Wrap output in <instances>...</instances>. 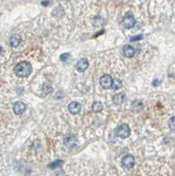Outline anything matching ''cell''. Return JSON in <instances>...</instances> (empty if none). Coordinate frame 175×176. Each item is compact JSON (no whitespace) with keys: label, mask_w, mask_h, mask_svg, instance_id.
<instances>
[{"label":"cell","mask_w":175,"mask_h":176,"mask_svg":"<svg viewBox=\"0 0 175 176\" xmlns=\"http://www.w3.org/2000/svg\"><path fill=\"white\" fill-rule=\"evenodd\" d=\"M32 66L27 62H22L17 64L14 68L15 74L20 77H28L32 72Z\"/></svg>","instance_id":"1"},{"label":"cell","mask_w":175,"mask_h":176,"mask_svg":"<svg viewBox=\"0 0 175 176\" xmlns=\"http://www.w3.org/2000/svg\"><path fill=\"white\" fill-rule=\"evenodd\" d=\"M114 133L117 137L121 138H127L130 137V129L129 125L127 124H122L120 126H118L117 128H115Z\"/></svg>","instance_id":"2"},{"label":"cell","mask_w":175,"mask_h":176,"mask_svg":"<svg viewBox=\"0 0 175 176\" xmlns=\"http://www.w3.org/2000/svg\"><path fill=\"white\" fill-rule=\"evenodd\" d=\"M134 165H135V158H134V156L129 154V155H126L122 159V166L124 169L130 170V169H131L134 167Z\"/></svg>","instance_id":"3"},{"label":"cell","mask_w":175,"mask_h":176,"mask_svg":"<svg viewBox=\"0 0 175 176\" xmlns=\"http://www.w3.org/2000/svg\"><path fill=\"white\" fill-rule=\"evenodd\" d=\"M99 83L100 85L105 88V89H109V88H112V83H113V79L111 76L109 75H103V76L100 77L99 79Z\"/></svg>","instance_id":"4"},{"label":"cell","mask_w":175,"mask_h":176,"mask_svg":"<svg viewBox=\"0 0 175 176\" xmlns=\"http://www.w3.org/2000/svg\"><path fill=\"white\" fill-rule=\"evenodd\" d=\"M136 23L135 18L134 16L131 14H127L123 19V25L126 28H131L134 27V25Z\"/></svg>","instance_id":"5"},{"label":"cell","mask_w":175,"mask_h":176,"mask_svg":"<svg viewBox=\"0 0 175 176\" xmlns=\"http://www.w3.org/2000/svg\"><path fill=\"white\" fill-rule=\"evenodd\" d=\"M88 66H89V63H88V61H87L85 58L79 59L78 61L76 63L77 70H78V71H80V72L84 71L85 70L88 68Z\"/></svg>","instance_id":"6"},{"label":"cell","mask_w":175,"mask_h":176,"mask_svg":"<svg viewBox=\"0 0 175 176\" xmlns=\"http://www.w3.org/2000/svg\"><path fill=\"white\" fill-rule=\"evenodd\" d=\"M68 109L69 112H70V114L77 115V114H78V113L80 112V110H81V105H80L78 102L74 101V102H71V103L69 104Z\"/></svg>","instance_id":"7"},{"label":"cell","mask_w":175,"mask_h":176,"mask_svg":"<svg viewBox=\"0 0 175 176\" xmlns=\"http://www.w3.org/2000/svg\"><path fill=\"white\" fill-rule=\"evenodd\" d=\"M26 110V105L21 101H17L13 105V111L16 115H21Z\"/></svg>","instance_id":"8"},{"label":"cell","mask_w":175,"mask_h":176,"mask_svg":"<svg viewBox=\"0 0 175 176\" xmlns=\"http://www.w3.org/2000/svg\"><path fill=\"white\" fill-rule=\"evenodd\" d=\"M123 54L127 57H133L135 55V48L130 45H125L123 47Z\"/></svg>","instance_id":"9"},{"label":"cell","mask_w":175,"mask_h":176,"mask_svg":"<svg viewBox=\"0 0 175 176\" xmlns=\"http://www.w3.org/2000/svg\"><path fill=\"white\" fill-rule=\"evenodd\" d=\"M125 100V94L123 92H121V93H117L115 94L113 98V101H114V104L116 105H121L122 102Z\"/></svg>","instance_id":"10"},{"label":"cell","mask_w":175,"mask_h":176,"mask_svg":"<svg viewBox=\"0 0 175 176\" xmlns=\"http://www.w3.org/2000/svg\"><path fill=\"white\" fill-rule=\"evenodd\" d=\"M20 37L19 35H12L10 39V44L12 47H17L20 43Z\"/></svg>","instance_id":"11"},{"label":"cell","mask_w":175,"mask_h":176,"mask_svg":"<svg viewBox=\"0 0 175 176\" xmlns=\"http://www.w3.org/2000/svg\"><path fill=\"white\" fill-rule=\"evenodd\" d=\"M131 107H132V109L134 111L139 112V111H141L143 109V103L141 101H139V100H136V101H134L132 103Z\"/></svg>","instance_id":"12"},{"label":"cell","mask_w":175,"mask_h":176,"mask_svg":"<svg viewBox=\"0 0 175 176\" xmlns=\"http://www.w3.org/2000/svg\"><path fill=\"white\" fill-rule=\"evenodd\" d=\"M122 87V82H121V80H119V79H117V78H115L113 80V83H112V88H114V90H117V89H119V88H121Z\"/></svg>","instance_id":"13"},{"label":"cell","mask_w":175,"mask_h":176,"mask_svg":"<svg viewBox=\"0 0 175 176\" xmlns=\"http://www.w3.org/2000/svg\"><path fill=\"white\" fill-rule=\"evenodd\" d=\"M62 166V160H56L53 162V163H51L49 166H48V167L49 168H52V169H55L57 168V167H61Z\"/></svg>","instance_id":"14"},{"label":"cell","mask_w":175,"mask_h":176,"mask_svg":"<svg viewBox=\"0 0 175 176\" xmlns=\"http://www.w3.org/2000/svg\"><path fill=\"white\" fill-rule=\"evenodd\" d=\"M92 108H93L94 111L99 112V111H100L102 109V104L100 102H94L93 105H92Z\"/></svg>","instance_id":"15"},{"label":"cell","mask_w":175,"mask_h":176,"mask_svg":"<svg viewBox=\"0 0 175 176\" xmlns=\"http://www.w3.org/2000/svg\"><path fill=\"white\" fill-rule=\"evenodd\" d=\"M42 91L45 92L46 94H48V93H50V92L53 91V88H52L49 84H45L43 85V87H42Z\"/></svg>","instance_id":"16"},{"label":"cell","mask_w":175,"mask_h":176,"mask_svg":"<svg viewBox=\"0 0 175 176\" xmlns=\"http://www.w3.org/2000/svg\"><path fill=\"white\" fill-rule=\"evenodd\" d=\"M169 128L172 130H175V116H173L169 121Z\"/></svg>","instance_id":"17"},{"label":"cell","mask_w":175,"mask_h":176,"mask_svg":"<svg viewBox=\"0 0 175 176\" xmlns=\"http://www.w3.org/2000/svg\"><path fill=\"white\" fill-rule=\"evenodd\" d=\"M70 55L69 54H64V55H62L61 56V60L62 61H66L69 58Z\"/></svg>","instance_id":"18"},{"label":"cell","mask_w":175,"mask_h":176,"mask_svg":"<svg viewBox=\"0 0 175 176\" xmlns=\"http://www.w3.org/2000/svg\"><path fill=\"white\" fill-rule=\"evenodd\" d=\"M140 39H142V35H137V37H134V38L130 39V41H137V40H140Z\"/></svg>","instance_id":"19"}]
</instances>
